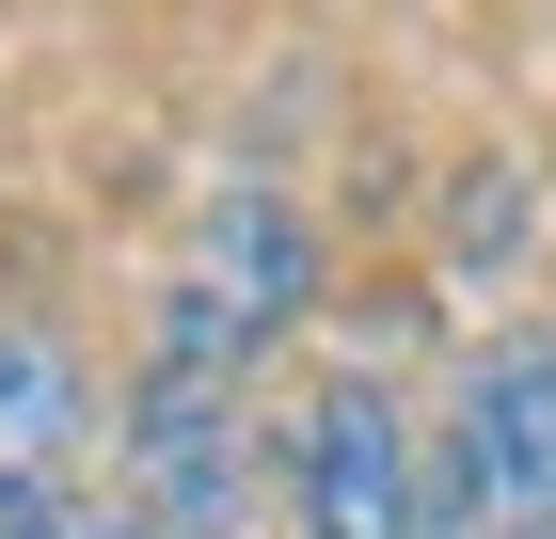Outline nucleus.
I'll use <instances>...</instances> for the list:
<instances>
[{
	"label": "nucleus",
	"mask_w": 556,
	"mask_h": 539,
	"mask_svg": "<svg viewBox=\"0 0 556 539\" xmlns=\"http://www.w3.org/2000/svg\"><path fill=\"white\" fill-rule=\"evenodd\" d=\"M80 428H96L80 349H64L48 318H0V492H48V476L80 460Z\"/></svg>",
	"instance_id": "5"
},
{
	"label": "nucleus",
	"mask_w": 556,
	"mask_h": 539,
	"mask_svg": "<svg viewBox=\"0 0 556 539\" xmlns=\"http://www.w3.org/2000/svg\"><path fill=\"white\" fill-rule=\"evenodd\" d=\"M287 524L302 539H429V445L397 413V381L334 365L287 413Z\"/></svg>",
	"instance_id": "3"
},
{
	"label": "nucleus",
	"mask_w": 556,
	"mask_h": 539,
	"mask_svg": "<svg viewBox=\"0 0 556 539\" xmlns=\"http://www.w3.org/2000/svg\"><path fill=\"white\" fill-rule=\"evenodd\" d=\"M255 492H270V460H255L239 381L143 365V397H128V508L160 539H255Z\"/></svg>",
	"instance_id": "4"
},
{
	"label": "nucleus",
	"mask_w": 556,
	"mask_h": 539,
	"mask_svg": "<svg viewBox=\"0 0 556 539\" xmlns=\"http://www.w3.org/2000/svg\"><path fill=\"white\" fill-rule=\"evenodd\" d=\"M302 301H318L302 207L287 191H223V207L191 222V254H175V286H160V365L175 381H255Z\"/></svg>",
	"instance_id": "1"
},
{
	"label": "nucleus",
	"mask_w": 556,
	"mask_h": 539,
	"mask_svg": "<svg viewBox=\"0 0 556 539\" xmlns=\"http://www.w3.org/2000/svg\"><path fill=\"white\" fill-rule=\"evenodd\" d=\"M429 539H445V524H429Z\"/></svg>",
	"instance_id": "8"
},
{
	"label": "nucleus",
	"mask_w": 556,
	"mask_h": 539,
	"mask_svg": "<svg viewBox=\"0 0 556 539\" xmlns=\"http://www.w3.org/2000/svg\"><path fill=\"white\" fill-rule=\"evenodd\" d=\"M64 539H160V524H143V508H80Z\"/></svg>",
	"instance_id": "7"
},
{
	"label": "nucleus",
	"mask_w": 556,
	"mask_h": 539,
	"mask_svg": "<svg viewBox=\"0 0 556 539\" xmlns=\"http://www.w3.org/2000/svg\"><path fill=\"white\" fill-rule=\"evenodd\" d=\"M525 239V175H462V254H509Z\"/></svg>",
	"instance_id": "6"
},
{
	"label": "nucleus",
	"mask_w": 556,
	"mask_h": 539,
	"mask_svg": "<svg viewBox=\"0 0 556 539\" xmlns=\"http://www.w3.org/2000/svg\"><path fill=\"white\" fill-rule=\"evenodd\" d=\"M429 524L445 539H556V333L477 349L429 445Z\"/></svg>",
	"instance_id": "2"
}]
</instances>
